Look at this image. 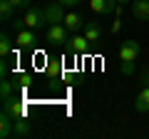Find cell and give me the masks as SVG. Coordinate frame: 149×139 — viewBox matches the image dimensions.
<instances>
[{
	"label": "cell",
	"mask_w": 149,
	"mask_h": 139,
	"mask_svg": "<svg viewBox=\"0 0 149 139\" xmlns=\"http://www.w3.org/2000/svg\"><path fill=\"white\" fill-rule=\"evenodd\" d=\"M139 57V42L137 40H124L119 45V62H122V72L124 75H134V62Z\"/></svg>",
	"instance_id": "obj_1"
},
{
	"label": "cell",
	"mask_w": 149,
	"mask_h": 139,
	"mask_svg": "<svg viewBox=\"0 0 149 139\" xmlns=\"http://www.w3.org/2000/svg\"><path fill=\"white\" fill-rule=\"evenodd\" d=\"M3 112H8L13 119L27 117V102L22 99V97L13 95V97H8V99H3Z\"/></svg>",
	"instance_id": "obj_2"
},
{
	"label": "cell",
	"mask_w": 149,
	"mask_h": 139,
	"mask_svg": "<svg viewBox=\"0 0 149 139\" xmlns=\"http://www.w3.org/2000/svg\"><path fill=\"white\" fill-rule=\"evenodd\" d=\"M20 27H27V30H37V27H42L45 22V10H37V8H27V13L22 15V20H15Z\"/></svg>",
	"instance_id": "obj_3"
},
{
	"label": "cell",
	"mask_w": 149,
	"mask_h": 139,
	"mask_svg": "<svg viewBox=\"0 0 149 139\" xmlns=\"http://www.w3.org/2000/svg\"><path fill=\"white\" fill-rule=\"evenodd\" d=\"M70 35H72V32L65 27V22H55V25H50L47 32H45V42H50V45H65L70 40Z\"/></svg>",
	"instance_id": "obj_4"
},
{
	"label": "cell",
	"mask_w": 149,
	"mask_h": 139,
	"mask_svg": "<svg viewBox=\"0 0 149 139\" xmlns=\"http://www.w3.org/2000/svg\"><path fill=\"white\" fill-rule=\"evenodd\" d=\"M65 45H67V55H70V57H77V55H85L87 50H90L92 42L85 38V35H77V32H72V38H70Z\"/></svg>",
	"instance_id": "obj_5"
},
{
	"label": "cell",
	"mask_w": 149,
	"mask_h": 139,
	"mask_svg": "<svg viewBox=\"0 0 149 139\" xmlns=\"http://www.w3.org/2000/svg\"><path fill=\"white\" fill-rule=\"evenodd\" d=\"M35 45H37L35 30H27V27H22V30L15 35V47H17V50H32Z\"/></svg>",
	"instance_id": "obj_6"
},
{
	"label": "cell",
	"mask_w": 149,
	"mask_h": 139,
	"mask_svg": "<svg viewBox=\"0 0 149 139\" xmlns=\"http://www.w3.org/2000/svg\"><path fill=\"white\" fill-rule=\"evenodd\" d=\"M117 0H90V10L95 13V15H112V13L117 10Z\"/></svg>",
	"instance_id": "obj_7"
},
{
	"label": "cell",
	"mask_w": 149,
	"mask_h": 139,
	"mask_svg": "<svg viewBox=\"0 0 149 139\" xmlns=\"http://www.w3.org/2000/svg\"><path fill=\"white\" fill-rule=\"evenodd\" d=\"M45 20H47V25L62 22V20H65V5H60L57 0H55V3H50V5L45 8Z\"/></svg>",
	"instance_id": "obj_8"
},
{
	"label": "cell",
	"mask_w": 149,
	"mask_h": 139,
	"mask_svg": "<svg viewBox=\"0 0 149 139\" xmlns=\"http://www.w3.org/2000/svg\"><path fill=\"white\" fill-rule=\"evenodd\" d=\"M132 15L139 22H149V0H132Z\"/></svg>",
	"instance_id": "obj_9"
},
{
	"label": "cell",
	"mask_w": 149,
	"mask_h": 139,
	"mask_svg": "<svg viewBox=\"0 0 149 139\" xmlns=\"http://www.w3.org/2000/svg\"><path fill=\"white\" fill-rule=\"evenodd\" d=\"M65 27H67L70 32H77V30H82V27H85V17L80 15V13H65Z\"/></svg>",
	"instance_id": "obj_10"
},
{
	"label": "cell",
	"mask_w": 149,
	"mask_h": 139,
	"mask_svg": "<svg viewBox=\"0 0 149 139\" xmlns=\"http://www.w3.org/2000/svg\"><path fill=\"white\" fill-rule=\"evenodd\" d=\"M30 134H32V127H30V122H27V117H17L15 127H13V137L25 139V137H30Z\"/></svg>",
	"instance_id": "obj_11"
},
{
	"label": "cell",
	"mask_w": 149,
	"mask_h": 139,
	"mask_svg": "<svg viewBox=\"0 0 149 139\" xmlns=\"http://www.w3.org/2000/svg\"><path fill=\"white\" fill-rule=\"evenodd\" d=\"M134 109L137 112H149V85H142L137 99H134Z\"/></svg>",
	"instance_id": "obj_12"
},
{
	"label": "cell",
	"mask_w": 149,
	"mask_h": 139,
	"mask_svg": "<svg viewBox=\"0 0 149 139\" xmlns=\"http://www.w3.org/2000/svg\"><path fill=\"white\" fill-rule=\"evenodd\" d=\"M13 127H15V119H13L8 112H3V114H0V137L10 139L13 137Z\"/></svg>",
	"instance_id": "obj_13"
},
{
	"label": "cell",
	"mask_w": 149,
	"mask_h": 139,
	"mask_svg": "<svg viewBox=\"0 0 149 139\" xmlns=\"http://www.w3.org/2000/svg\"><path fill=\"white\" fill-rule=\"evenodd\" d=\"M82 35H85L90 42H100L102 30H100V25H97V22H85V27H82Z\"/></svg>",
	"instance_id": "obj_14"
},
{
	"label": "cell",
	"mask_w": 149,
	"mask_h": 139,
	"mask_svg": "<svg viewBox=\"0 0 149 139\" xmlns=\"http://www.w3.org/2000/svg\"><path fill=\"white\" fill-rule=\"evenodd\" d=\"M45 75L50 80H60V75H62V60H50L45 65Z\"/></svg>",
	"instance_id": "obj_15"
},
{
	"label": "cell",
	"mask_w": 149,
	"mask_h": 139,
	"mask_svg": "<svg viewBox=\"0 0 149 139\" xmlns=\"http://www.w3.org/2000/svg\"><path fill=\"white\" fill-rule=\"evenodd\" d=\"M13 15H15V5H13L10 0H0V17L5 22H10Z\"/></svg>",
	"instance_id": "obj_16"
},
{
	"label": "cell",
	"mask_w": 149,
	"mask_h": 139,
	"mask_svg": "<svg viewBox=\"0 0 149 139\" xmlns=\"http://www.w3.org/2000/svg\"><path fill=\"white\" fill-rule=\"evenodd\" d=\"M13 52V42H10V38H8L5 32L0 35V57H8V55Z\"/></svg>",
	"instance_id": "obj_17"
},
{
	"label": "cell",
	"mask_w": 149,
	"mask_h": 139,
	"mask_svg": "<svg viewBox=\"0 0 149 139\" xmlns=\"http://www.w3.org/2000/svg\"><path fill=\"white\" fill-rule=\"evenodd\" d=\"M15 82H17L20 90H27V87L32 85V75L30 72H20V75H15Z\"/></svg>",
	"instance_id": "obj_18"
},
{
	"label": "cell",
	"mask_w": 149,
	"mask_h": 139,
	"mask_svg": "<svg viewBox=\"0 0 149 139\" xmlns=\"http://www.w3.org/2000/svg\"><path fill=\"white\" fill-rule=\"evenodd\" d=\"M0 97H3V99L13 97V82H8L5 77H3V85H0Z\"/></svg>",
	"instance_id": "obj_19"
},
{
	"label": "cell",
	"mask_w": 149,
	"mask_h": 139,
	"mask_svg": "<svg viewBox=\"0 0 149 139\" xmlns=\"http://www.w3.org/2000/svg\"><path fill=\"white\" fill-rule=\"evenodd\" d=\"M13 5H15V10H27V5H30V0H10Z\"/></svg>",
	"instance_id": "obj_20"
},
{
	"label": "cell",
	"mask_w": 149,
	"mask_h": 139,
	"mask_svg": "<svg viewBox=\"0 0 149 139\" xmlns=\"http://www.w3.org/2000/svg\"><path fill=\"white\" fill-rule=\"evenodd\" d=\"M57 3H60V5H65V8H74L80 0H57Z\"/></svg>",
	"instance_id": "obj_21"
},
{
	"label": "cell",
	"mask_w": 149,
	"mask_h": 139,
	"mask_svg": "<svg viewBox=\"0 0 149 139\" xmlns=\"http://www.w3.org/2000/svg\"><path fill=\"white\" fill-rule=\"evenodd\" d=\"M119 27H122V20H119V17H117V20L112 22V32H119Z\"/></svg>",
	"instance_id": "obj_22"
},
{
	"label": "cell",
	"mask_w": 149,
	"mask_h": 139,
	"mask_svg": "<svg viewBox=\"0 0 149 139\" xmlns=\"http://www.w3.org/2000/svg\"><path fill=\"white\" fill-rule=\"evenodd\" d=\"M142 85H149V72H144V75H142Z\"/></svg>",
	"instance_id": "obj_23"
},
{
	"label": "cell",
	"mask_w": 149,
	"mask_h": 139,
	"mask_svg": "<svg viewBox=\"0 0 149 139\" xmlns=\"http://www.w3.org/2000/svg\"><path fill=\"white\" fill-rule=\"evenodd\" d=\"M117 3H119V5H124V3H132V0H117Z\"/></svg>",
	"instance_id": "obj_24"
}]
</instances>
